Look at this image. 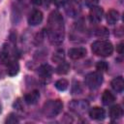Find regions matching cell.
Returning <instances> with one entry per match:
<instances>
[{
	"label": "cell",
	"instance_id": "obj_23",
	"mask_svg": "<svg viewBox=\"0 0 124 124\" xmlns=\"http://www.w3.org/2000/svg\"><path fill=\"white\" fill-rule=\"evenodd\" d=\"M108 68V65L106 61H98L96 64V69L98 70V72L102 73V72H106Z\"/></svg>",
	"mask_w": 124,
	"mask_h": 124
},
{
	"label": "cell",
	"instance_id": "obj_19",
	"mask_svg": "<svg viewBox=\"0 0 124 124\" xmlns=\"http://www.w3.org/2000/svg\"><path fill=\"white\" fill-rule=\"evenodd\" d=\"M69 70H70V65H69V63L66 62V61H62V62H60L59 65L57 66V68H56V73H57L58 75H65V74H67V73L69 72Z\"/></svg>",
	"mask_w": 124,
	"mask_h": 124
},
{
	"label": "cell",
	"instance_id": "obj_29",
	"mask_svg": "<svg viewBox=\"0 0 124 124\" xmlns=\"http://www.w3.org/2000/svg\"><path fill=\"white\" fill-rule=\"evenodd\" d=\"M4 77V75H3V73H2V71L0 70V78H2Z\"/></svg>",
	"mask_w": 124,
	"mask_h": 124
},
{
	"label": "cell",
	"instance_id": "obj_4",
	"mask_svg": "<svg viewBox=\"0 0 124 124\" xmlns=\"http://www.w3.org/2000/svg\"><path fill=\"white\" fill-rule=\"evenodd\" d=\"M102 82H103V76L102 73L100 72H91L87 74L84 78L85 85L91 90H95L99 88Z\"/></svg>",
	"mask_w": 124,
	"mask_h": 124
},
{
	"label": "cell",
	"instance_id": "obj_22",
	"mask_svg": "<svg viewBox=\"0 0 124 124\" xmlns=\"http://www.w3.org/2000/svg\"><path fill=\"white\" fill-rule=\"evenodd\" d=\"M68 85H69L68 81H67L66 79H64V78L58 79V80L55 82V87H56L58 90H60V91H65V90L68 88Z\"/></svg>",
	"mask_w": 124,
	"mask_h": 124
},
{
	"label": "cell",
	"instance_id": "obj_15",
	"mask_svg": "<svg viewBox=\"0 0 124 124\" xmlns=\"http://www.w3.org/2000/svg\"><path fill=\"white\" fill-rule=\"evenodd\" d=\"M108 114L109 117L112 119H118L123 115V109L121 108V106L119 105H114L112 107H110L109 110H108Z\"/></svg>",
	"mask_w": 124,
	"mask_h": 124
},
{
	"label": "cell",
	"instance_id": "obj_5",
	"mask_svg": "<svg viewBox=\"0 0 124 124\" xmlns=\"http://www.w3.org/2000/svg\"><path fill=\"white\" fill-rule=\"evenodd\" d=\"M65 12L70 17L78 16L81 12V1L80 0H70L65 5Z\"/></svg>",
	"mask_w": 124,
	"mask_h": 124
},
{
	"label": "cell",
	"instance_id": "obj_1",
	"mask_svg": "<svg viewBox=\"0 0 124 124\" xmlns=\"http://www.w3.org/2000/svg\"><path fill=\"white\" fill-rule=\"evenodd\" d=\"M46 33L47 38L52 45L58 46L63 42L65 36L64 20L58 11H53L50 13L47 20Z\"/></svg>",
	"mask_w": 124,
	"mask_h": 124
},
{
	"label": "cell",
	"instance_id": "obj_6",
	"mask_svg": "<svg viewBox=\"0 0 124 124\" xmlns=\"http://www.w3.org/2000/svg\"><path fill=\"white\" fill-rule=\"evenodd\" d=\"M69 108L75 113L78 115H82L88 110L89 104L84 100H74L69 104Z\"/></svg>",
	"mask_w": 124,
	"mask_h": 124
},
{
	"label": "cell",
	"instance_id": "obj_8",
	"mask_svg": "<svg viewBox=\"0 0 124 124\" xmlns=\"http://www.w3.org/2000/svg\"><path fill=\"white\" fill-rule=\"evenodd\" d=\"M103 15H104L103 9L101 7H99V6H94V7H92L90 9L89 19L93 23H99L103 18Z\"/></svg>",
	"mask_w": 124,
	"mask_h": 124
},
{
	"label": "cell",
	"instance_id": "obj_14",
	"mask_svg": "<svg viewBox=\"0 0 124 124\" xmlns=\"http://www.w3.org/2000/svg\"><path fill=\"white\" fill-rule=\"evenodd\" d=\"M18 71H19V65L16 60L13 59L7 64V74L9 76H11V77L16 76V75H17Z\"/></svg>",
	"mask_w": 124,
	"mask_h": 124
},
{
	"label": "cell",
	"instance_id": "obj_3",
	"mask_svg": "<svg viewBox=\"0 0 124 124\" xmlns=\"http://www.w3.org/2000/svg\"><path fill=\"white\" fill-rule=\"evenodd\" d=\"M63 108V103L60 100H49L43 107V113L46 117H54L58 115Z\"/></svg>",
	"mask_w": 124,
	"mask_h": 124
},
{
	"label": "cell",
	"instance_id": "obj_12",
	"mask_svg": "<svg viewBox=\"0 0 124 124\" xmlns=\"http://www.w3.org/2000/svg\"><path fill=\"white\" fill-rule=\"evenodd\" d=\"M40 99V93L38 90H32L31 92L25 94L24 101L28 105H35Z\"/></svg>",
	"mask_w": 124,
	"mask_h": 124
},
{
	"label": "cell",
	"instance_id": "obj_21",
	"mask_svg": "<svg viewBox=\"0 0 124 124\" xmlns=\"http://www.w3.org/2000/svg\"><path fill=\"white\" fill-rule=\"evenodd\" d=\"M95 35L99 38H102V39H106L108 36V31L106 27H98L95 29Z\"/></svg>",
	"mask_w": 124,
	"mask_h": 124
},
{
	"label": "cell",
	"instance_id": "obj_11",
	"mask_svg": "<svg viewBox=\"0 0 124 124\" xmlns=\"http://www.w3.org/2000/svg\"><path fill=\"white\" fill-rule=\"evenodd\" d=\"M68 54L72 59L78 60V59H80V58H82L86 55V48H84V47H74V48H71L69 50Z\"/></svg>",
	"mask_w": 124,
	"mask_h": 124
},
{
	"label": "cell",
	"instance_id": "obj_10",
	"mask_svg": "<svg viewBox=\"0 0 124 124\" xmlns=\"http://www.w3.org/2000/svg\"><path fill=\"white\" fill-rule=\"evenodd\" d=\"M89 116L94 120H103L106 116V112L104 108L99 107H94L89 110Z\"/></svg>",
	"mask_w": 124,
	"mask_h": 124
},
{
	"label": "cell",
	"instance_id": "obj_16",
	"mask_svg": "<svg viewBox=\"0 0 124 124\" xmlns=\"http://www.w3.org/2000/svg\"><path fill=\"white\" fill-rule=\"evenodd\" d=\"M52 74V68L48 65V64H44V65H41L38 69V75L44 78H49Z\"/></svg>",
	"mask_w": 124,
	"mask_h": 124
},
{
	"label": "cell",
	"instance_id": "obj_7",
	"mask_svg": "<svg viewBox=\"0 0 124 124\" xmlns=\"http://www.w3.org/2000/svg\"><path fill=\"white\" fill-rule=\"evenodd\" d=\"M14 50L12 49V47L8 45H4L1 51H0V63L3 65H7L11 60H13L14 58Z\"/></svg>",
	"mask_w": 124,
	"mask_h": 124
},
{
	"label": "cell",
	"instance_id": "obj_24",
	"mask_svg": "<svg viewBox=\"0 0 124 124\" xmlns=\"http://www.w3.org/2000/svg\"><path fill=\"white\" fill-rule=\"evenodd\" d=\"M98 3H99V0H85V4L89 8H92L94 6H97Z\"/></svg>",
	"mask_w": 124,
	"mask_h": 124
},
{
	"label": "cell",
	"instance_id": "obj_2",
	"mask_svg": "<svg viewBox=\"0 0 124 124\" xmlns=\"http://www.w3.org/2000/svg\"><path fill=\"white\" fill-rule=\"evenodd\" d=\"M91 49H92V52L98 56L108 57L111 55L113 51V46L110 42L106 40H100V41L94 42L91 45Z\"/></svg>",
	"mask_w": 124,
	"mask_h": 124
},
{
	"label": "cell",
	"instance_id": "obj_13",
	"mask_svg": "<svg viewBox=\"0 0 124 124\" xmlns=\"http://www.w3.org/2000/svg\"><path fill=\"white\" fill-rule=\"evenodd\" d=\"M111 88L115 91V92H122L123 89H124V80H123V78L122 77H117V78H114L112 80H111Z\"/></svg>",
	"mask_w": 124,
	"mask_h": 124
},
{
	"label": "cell",
	"instance_id": "obj_17",
	"mask_svg": "<svg viewBox=\"0 0 124 124\" xmlns=\"http://www.w3.org/2000/svg\"><path fill=\"white\" fill-rule=\"evenodd\" d=\"M115 101V96L108 90H106L104 91L103 95H102V103L105 105V106H108V105H111L113 102Z\"/></svg>",
	"mask_w": 124,
	"mask_h": 124
},
{
	"label": "cell",
	"instance_id": "obj_28",
	"mask_svg": "<svg viewBox=\"0 0 124 124\" xmlns=\"http://www.w3.org/2000/svg\"><path fill=\"white\" fill-rule=\"evenodd\" d=\"M32 2L35 4V5H41L43 0H32Z\"/></svg>",
	"mask_w": 124,
	"mask_h": 124
},
{
	"label": "cell",
	"instance_id": "obj_20",
	"mask_svg": "<svg viewBox=\"0 0 124 124\" xmlns=\"http://www.w3.org/2000/svg\"><path fill=\"white\" fill-rule=\"evenodd\" d=\"M64 50L63 49H57L56 51H54L53 55H52V60L56 63H60L62 61H64Z\"/></svg>",
	"mask_w": 124,
	"mask_h": 124
},
{
	"label": "cell",
	"instance_id": "obj_18",
	"mask_svg": "<svg viewBox=\"0 0 124 124\" xmlns=\"http://www.w3.org/2000/svg\"><path fill=\"white\" fill-rule=\"evenodd\" d=\"M107 21L108 24H114L119 19V13L115 10H109L107 14Z\"/></svg>",
	"mask_w": 124,
	"mask_h": 124
},
{
	"label": "cell",
	"instance_id": "obj_26",
	"mask_svg": "<svg viewBox=\"0 0 124 124\" xmlns=\"http://www.w3.org/2000/svg\"><path fill=\"white\" fill-rule=\"evenodd\" d=\"M13 115H14V114H10V116H9V118H7L6 122H8V123H16V122H18V119H16V117L12 118Z\"/></svg>",
	"mask_w": 124,
	"mask_h": 124
},
{
	"label": "cell",
	"instance_id": "obj_25",
	"mask_svg": "<svg viewBox=\"0 0 124 124\" xmlns=\"http://www.w3.org/2000/svg\"><path fill=\"white\" fill-rule=\"evenodd\" d=\"M67 2V0H53V3L55 6L57 7H60V6H63L65 5V3Z\"/></svg>",
	"mask_w": 124,
	"mask_h": 124
},
{
	"label": "cell",
	"instance_id": "obj_9",
	"mask_svg": "<svg viewBox=\"0 0 124 124\" xmlns=\"http://www.w3.org/2000/svg\"><path fill=\"white\" fill-rule=\"evenodd\" d=\"M43 20V13L39 10H33L28 16V23L32 26L40 24Z\"/></svg>",
	"mask_w": 124,
	"mask_h": 124
},
{
	"label": "cell",
	"instance_id": "obj_27",
	"mask_svg": "<svg viewBox=\"0 0 124 124\" xmlns=\"http://www.w3.org/2000/svg\"><path fill=\"white\" fill-rule=\"evenodd\" d=\"M116 49H117V51L121 54L122 52H123V44L122 43H120L118 46H117V47H116Z\"/></svg>",
	"mask_w": 124,
	"mask_h": 124
}]
</instances>
